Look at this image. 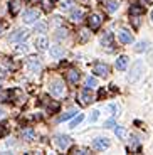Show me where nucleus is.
I'll return each mask as SVG.
<instances>
[{"label":"nucleus","instance_id":"1","mask_svg":"<svg viewBox=\"0 0 153 155\" xmlns=\"http://www.w3.org/2000/svg\"><path fill=\"white\" fill-rule=\"evenodd\" d=\"M49 91H50V94H52V96H56V98L64 96V94H66L64 83H62L61 79H56V81H52V83L49 84Z\"/></svg>","mask_w":153,"mask_h":155},{"label":"nucleus","instance_id":"2","mask_svg":"<svg viewBox=\"0 0 153 155\" xmlns=\"http://www.w3.org/2000/svg\"><path fill=\"white\" fill-rule=\"evenodd\" d=\"M143 73H145V64H143V61H136L133 66H131V73H130V76H128V79H130V81H136V79L142 78Z\"/></svg>","mask_w":153,"mask_h":155},{"label":"nucleus","instance_id":"3","mask_svg":"<svg viewBox=\"0 0 153 155\" xmlns=\"http://www.w3.org/2000/svg\"><path fill=\"white\" fill-rule=\"evenodd\" d=\"M143 12H145V7H142V5H133V7L130 8V15H131V19H133L135 27L140 25V19H142Z\"/></svg>","mask_w":153,"mask_h":155},{"label":"nucleus","instance_id":"4","mask_svg":"<svg viewBox=\"0 0 153 155\" xmlns=\"http://www.w3.org/2000/svg\"><path fill=\"white\" fill-rule=\"evenodd\" d=\"M101 24H103V15L101 14H91L88 17V27L89 31H98L101 27Z\"/></svg>","mask_w":153,"mask_h":155},{"label":"nucleus","instance_id":"5","mask_svg":"<svg viewBox=\"0 0 153 155\" xmlns=\"http://www.w3.org/2000/svg\"><path fill=\"white\" fill-rule=\"evenodd\" d=\"M27 37H29V31H27V29H17V31L8 37V41H10V42H19V41L24 42Z\"/></svg>","mask_w":153,"mask_h":155},{"label":"nucleus","instance_id":"6","mask_svg":"<svg viewBox=\"0 0 153 155\" xmlns=\"http://www.w3.org/2000/svg\"><path fill=\"white\" fill-rule=\"evenodd\" d=\"M93 73H94L96 76L106 78L108 74H109V66H108V64H104V62H96L94 66H93Z\"/></svg>","mask_w":153,"mask_h":155},{"label":"nucleus","instance_id":"7","mask_svg":"<svg viewBox=\"0 0 153 155\" xmlns=\"http://www.w3.org/2000/svg\"><path fill=\"white\" fill-rule=\"evenodd\" d=\"M91 101H94V96H93L91 89L86 88L84 91H81V93H79V105L81 106H88Z\"/></svg>","mask_w":153,"mask_h":155},{"label":"nucleus","instance_id":"8","mask_svg":"<svg viewBox=\"0 0 153 155\" xmlns=\"http://www.w3.org/2000/svg\"><path fill=\"white\" fill-rule=\"evenodd\" d=\"M27 68H29L32 73H41V69H42V64H41L39 58H35V56H31V58L27 59Z\"/></svg>","mask_w":153,"mask_h":155},{"label":"nucleus","instance_id":"9","mask_svg":"<svg viewBox=\"0 0 153 155\" xmlns=\"http://www.w3.org/2000/svg\"><path fill=\"white\" fill-rule=\"evenodd\" d=\"M71 143H73L71 137H67V135H57V137H56V145H57L61 150L69 148V145H71Z\"/></svg>","mask_w":153,"mask_h":155},{"label":"nucleus","instance_id":"10","mask_svg":"<svg viewBox=\"0 0 153 155\" xmlns=\"http://www.w3.org/2000/svg\"><path fill=\"white\" fill-rule=\"evenodd\" d=\"M118 39L123 44H131L133 42V34L130 31H126V29H121V31H118Z\"/></svg>","mask_w":153,"mask_h":155},{"label":"nucleus","instance_id":"11","mask_svg":"<svg viewBox=\"0 0 153 155\" xmlns=\"http://www.w3.org/2000/svg\"><path fill=\"white\" fill-rule=\"evenodd\" d=\"M37 19H39V12L35 8H31V10H27L24 14V22L25 24H34Z\"/></svg>","mask_w":153,"mask_h":155},{"label":"nucleus","instance_id":"12","mask_svg":"<svg viewBox=\"0 0 153 155\" xmlns=\"http://www.w3.org/2000/svg\"><path fill=\"white\" fill-rule=\"evenodd\" d=\"M101 44H103V47H106L108 51H113V34H111L109 31L103 34V37H101Z\"/></svg>","mask_w":153,"mask_h":155},{"label":"nucleus","instance_id":"13","mask_svg":"<svg viewBox=\"0 0 153 155\" xmlns=\"http://www.w3.org/2000/svg\"><path fill=\"white\" fill-rule=\"evenodd\" d=\"M108 147H109V140L108 138H96L93 142V148L94 150H106Z\"/></svg>","mask_w":153,"mask_h":155},{"label":"nucleus","instance_id":"14","mask_svg":"<svg viewBox=\"0 0 153 155\" xmlns=\"http://www.w3.org/2000/svg\"><path fill=\"white\" fill-rule=\"evenodd\" d=\"M24 5V0H10V4H8V10H10L12 15H17L19 10L22 8Z\"/></svg>","mask_w":153,"mask_h":155},{"label":"nucleus","instance_id":"15","mask_svg":"<svg viewBox=\"0 0 153 155\" xmlns=\"http://www.w3.org/2000/svg\"><path fill=\"white\" fill-rule=\"evenodd\" d=\"M20 135H22L24 140H27V142H32V140L35 138V132L32 127H25L22 128V132H20Z\"/></svg>","mask_w":153,"mask_h":155},{"label":"nucleus","instance_id":"16","mask_svg":"<svg viewBox=\"0 0 153 155\" xmlns=\"http://www.w3.org/2000/svg\"><path fill=\"white\" fill-rule=\"evenodd\" d=\"M47 46H49V41H47L46 35L35 39V49L37 51H47Z\"/></svg>","mask_w":153,"mask_h":155},{"label":"nucleus","instance_id":"17","mask_svg":"<svg viewBox=\"0 0 153 155\" xmlns=\"http://www.w3.org/2000/svg\"><path fill=\"white\" fill-rule=\"evenodd\" d=\"M66 78H67V81H69V83L76 84V83L79 81V71H77V69H69L67 74H66Z\"/></svg>","mask_w":153,"mask_h":155},{"label":"nucleus","instance_id":"18","mask_svg":"<svg viewBox=\"0 0 153 155\" xmlns=\"http://www.w3.org/2000/svg\"><path fill=\"white\" fill-rule=\"evenodd\" d=\"M83 15H84V12L81 10V8H73V10H71V20H73V22H81V20H83Z\"/></svg>","mask_w":153,"mask_h":155},{"label":"nucleus","instance_id":"19","mask_svg":"<svg viewBox=\"0 0 153 155\" xmlns=\"http://www.w3.org/2000/svg\"><path fill=\"white\" fill-rule=\"evenodd\" d=\"M50 56H52L54 59H61L62 56H64V49H62L61 46H52L50 47Z\"/></svg>","mask_w":153,"mask_h":155},{"label":"nucleus","instance_id":"20","mask_svg":"<svg viewBox=\"0 0 153 155\" xmlns=\"http://www.w3.org/2000/svg\"><path fill=\"white\" fill-rule=\"evenodd\" d=\"M128 66V58L126 56H119L118 59H116V68H118L119 71H125Z\"/></svg>","mask_w":153,"mask_h":155},{"label":"nucleus","instance_id":"21","mask_svg":"<svg viewBox=\"0 0 153 155\" xmlns=\"http://www.w3.org/2000/svg\"><path fill=\"white\" fill-rule=\"evenodd\" d=\"M42 105H46L47 108L50 110V111H57V110H59V105H57V103H52V101H49V98H47V96L42 98Z\"/></svg>","mask_w":153,"mask_h":155},{"label":"nucleus","instance_id":"22","mask_svg":"<svg viewBox=\"0 0 153 155\" xmlns=\"http://www.w3.org/2000/svg\"><path fill=\"white\" fill-rule=\"evenodd\" d=\"M119 8V4L116 2V0H113V2H108L106 4V10L109 12V14H113V12H116Z\"/></svg>","mask_w":153,"mask_h":155},{"label":"nucleus","instance_id":"23","mask_svg":"<svg viewBox=\"0 0 153 155\" xmlns=\"http://www.w3.org/2000/svg\"><path fill=\"white\" fill-rule=\"evenodd\" d=\"M96 84H98V81H96V78H91V76H88V78L84 79V86H86L88 89H93Z\"/></svg>","mask_w":153,"mask_h":155},{"label":"nucleus","instance_id":"24","mask_svg":"<svg viewBox=\"0 0 153 155\" xmlns=\"http://www.w3.org/2000/svg\"><path fill=\"white\" fill-rule=\"evenodd\" d=\"M146 49H148V42H146V41H140V42L135 46V51H136V52H143V51H146Z\"/></svg>","mask_w":153,"mask_h":155},{"label":"nucleus","instance_id":"25","mask_svg":"<svg viewBox=\"0 0 153 155\" xmlns=\"http://www.w3.org/2000/svg\"><path fill=\"white\" fill-rule=\"evenodd\" d=\"M76 115H77V111H76V110H71V111H67V113H64V115H61V116H59V121L69 120V118H73V116H76Z\"/></svg>","mask_w":153,"mask_h":155},{"label":"nucleus","instance_id":"26","mask_svg":"<svg viewBox=\"0 0 153 155\" xmlns=\"http://www.w3.org/2000/svg\"><path fill=\"white\" fill-rule=\"evenodd\" d=\"M41 5H42V8L46 12H50V10H52V7H54L52 0H41Z\"/></svg>","mask_w":153,"mask_h":155},{"label":"nucleus","instance_id":"27","mask_svg":"<svg viewBox=\"0 0 153 155\" xmlns=\"http://www.w3.org/2000/svg\"><path fill=\"white\" fill-rule=\"evenodd\" d=\"M79 35H81L79 37L81 42H86V41L89 39V35H91V32H89L88 29H83V31H79Z\"/></svg>","mask_w":153,"mask_h":155},{"label":"nucleus","instance_id":"28","mask_svg":"<svg viewBox=\"0 0 153 155\" xmlns=\"http://www.w3.org/2000/svg\"><path fill=\"white\" fill-rule=\"evenodd\" d=\"M73 5H74V0H64L61 4L62 10H73Z\"/></svg>","mask_w":153,"mask_h":155},{"label":"nucleus","instance_id":"29","mask_svg":"<svg viewBox=\"0 0 153 155\" xmlns=\"http://www.w3.org/2000/svg\"><path fill=\"white\" fill-rule=\"evenodd\" d=\"M130 150H136V152H140V143H138V138H136V137H133V138H131Z\"/></svg>","mask_w":153,"mask_h":155},{"label":"nucleus","instance_id":"30","mask_svg":"<svg viewBox=\"0 0 153 155\" xmlns=\"http://www.w3.org/2000/svg\"><path fill=\"white\" fill-rule=\"evenodd\" d=\"M46 31H47V25L44 22L35 24V32H41V34H42V32H46Z\"/></svg>","mask_w":153,"mask_h":155},{"label":"nucleus","instance_id":"31","mask_svg":"<svg viewBox=\"0 0 153 155\" xmlns=\"http://www.w3.org/2000/svg\"><path fill=\"white\" fill-rule=\"evenodd\" d=\"M83 118H84V116H83V115H77V116H76V118H74V120H73V121H71V125H69V127H71V128H74V127H77V125H79V123H81V121H83Z\"/></svg>","mask_w":153,"mask_h":155},{"label":"nucleus","instance_id":"32","mask_svg":"<svg viewBox=\"0 0 153 155\" xmlns=\"http://www.w3.org/2000/svg\"><path fill=\"white\" fill-rule=\"evenodd\" d=\"M57 39H62V37H67V29H59L57 34H56Z\"/></svg>","mask_w":153,"mask_h":155},{"label":"nucleus","instance_id":"33","mask_svg":"<svg viewBox=\"0 0 153 155\" xmlns=\"http://www.w3.org/2000/svg\"><path fill=\"white\" fill-rule=\"evenodd\" d=\"M115 133H116V137H119V138H121V137L125 135V130H123L121 127H116L115 128Z\"/></svg>","mask_w":153,"mask_h":155},{"label":"nucleus","instance_id":"34","mask_svg":"<svg viewBox=\"0 0 153 155\" xmlns=\"http://www.w3.org/2000/svg\"><path fill=\"white\" fill-rule=\"evenodd\" d=\"M153 0H138V5H142V7H146V5H151Z\"/></svg>","mask_w":153,"mask_h":155},{"label":"nucleus","instance_id":"35","mask_svg":"<svg viewBox=\"0 0 153 155\" xmlns=\"http://www.w3.org/2000/svg\"><path fill=\"white\" fill-rule=\"evenodd\" d=\"M71 153H88V150H86V148H73V150H71Z\"/></svg>","mask_w":153,"mask_h":155},{"label":"nucleus","instance_id":"36","mask_svg":"<svg viewBox=\"0 0 153 155\" xmlns=\"http://www.w3.org/2000/svg\"><path fill=\"white\" fill-rule=\"evenodd\" d=\"M98 118H99V111H98V110H96V111H93V115H91V118H89V120H91L93 123H94V121L98 120Z\"/></svg>","mask_w":153,"mask_h":155},{"label":"nucleus","instance_id":"37","mask_svg":"<svg viewBox=\"0 0 153 155\" xmlns=\"http://www.w3.org/2000/svg\"><path fill=\"white\" fill-rule=\"evenodd\" d=\"M8 132V128H7V125H0V137H4L5 133Z\"/></svg>","mask_w":153,"mask_h":155},{"label":"nucleus","instance_id":"38","mask_svg":"<svg viewBox=\"0 0 153 155\" xmlns=\"http://www.w3.org/2000/svg\"><path fill=\"white\" fill-rule=\"evenodd\" d=\"M17 52H27V44H20L19 47H17Z\"/></svg>","mask_w":153,"mask_h":155},{"label":"nucleus","instance_id":"39","mask_svg":"<svg viewBox=\"0 0 153 155\" xmlns=\"http://www.w3.org/2000/svg\"><path fill=\"white\" fill-rule=\"evenodd\" d=\"M115 127V120H108L104 121V128H113Z\"/></svg>","mask_w":153,"mask_h":155},{"label":"nucleus","instance_id":"40","mask_svg":"<svg viewBox=\"0 0 153 155\" xmlns=\"http://www.w3.org/2000/svg\"><path fill=\"white\" fill-rule=\"evenodd\" d=\"M108 108H109V111H113V115H116V113H118V108H116V105H109Z\"/></svg>","mask_w":153,"mask_h":155},{"label":"nucleus","instance_id":"41","mask_svg":"<svg viewBox=\"0 0 153 155\" xmlns=\"http://www.w3.org/2000/svg\"><path fill=\"white\" fill-rule=\"evenodd\" d=\"M2 32H4V24L0 22V34H2Z\"/></svg>","mask_w":153,"mask_h":155},{"label":"nucleus","instance_id":"42","mask_svg":"<svg viewBox=\"0 0 153 155\" xmlns=\"http://www.w3.org/2000/svg\"><path fill=\"white\" fill-rule=\"evenodd\" d=\"M4 78H5V76H4L2 73H0V84H2V81H4Z\"/></svg>","mask_w":153,"mask_h":155},{"label":"nucleus","instance_id":"43","mask_svg":"<svg viewBox=\"0 0 153 155\" xmlns=\"http://www.w3.org/2000/svg\"><path fill=\"white\" fill-rule=\"evenodd\" d=\"M2 116H4V111H2V110H0V118H2Z\"/></svg>","mask_w":153,"mask_h":155},{"label":"nucleus","instance_id":"44","mask_svg":"<svg viewBox=\"0 0 153 155\" xmlns=\"http://www.w3.org/2000/svg\"><path fill=\"white\" fill-rule=\"evenodd\" d=\"M151 20H153V12H151Z\"/></svg>","mask_w":153,"mask_h":155}]
</instances>
